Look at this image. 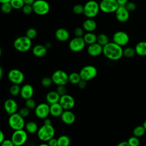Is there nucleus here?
I'll return each mask as SVG.
<instances>
[{"label":"nucleus","instance_id":"obj_30","mask_svg":"<svg viewBox=\"0 0 146 146\" xmlns=\"http://www.w3.org/2000/svg\"><path fill=\"white\" fill-rule=\"evenodd\" d=\"M96 42L103 47L110 42L109 37L107 35L104 33L99 34L98 35H97Z\"/></svg>","mask_w":146,"mask_h":146},{"label":"nucleus","instance_id":"obj_6","mask_svg":"<svg viewBox=\"0 0 146 146\" xmlns=\"http://www.w3.org/2000/svg\"><path fill=\"white\" fill-rule=\"evenodd\" d=\"M27 138V132L23 129L14 131L11 136V140L14 146L23 145L26 143Z\"/></svg>","mask_w":146,"mask_h":146},{"label":"nucleus","instance_id":"obj_15","mask_svg":"<svg viewBox=\"0 0 146 146\" xmlns=\"http://www.w3.org/2000/svg\"><path fill=\"white\" fill-rule=\"evenodd\" d=\"M59 103L64 110H71L75 106V100L71 95L67 94L60 96Z\"/></svg>","mask_w":146,"mask_h":146},{"label":"nucleus","instance_id":"obj_12","mask_svg":"<svg viewBox=\"0 0 146 146\" xmlns=\"http://www.w3.org/2000/svg\"><path fill=\"white\" fill-rule=\"evenodd\" d=\"M8 79L10 82L14 84H21L25 79L24 74L19 70L11 69L8 72Z\"/></svg>","mask_w":146,"mask_h":146},{"label":"nucleus","instance_id":"obj_47","mask_svg":"<svg viewBox=\"0 0 146 146\" xmlns=\"http://www.w3.org/2000/svg\"><path fill=\"white\" fill-rule=\"evenodd\" d=\"M0 145L1 146H14L11 139H5L1 143Z\"/></svg>","mask_w":146,"mask_h":146},{"label":"nucleus","instance_id":"obj_10","mask_svg":"<svg viewBox=\"0 0 146 146\" xmlns=\"http://www.w3.org/2000/svg\"><path fill=\"white\" fill-rule=\"evenodd\" d=\"M51 77L53 83L57 86H66L68 83V75L62 70H58L54 71Z\"/></svg>","mask_w":146,"mask_h":146},{"label":"nucleus","instance_id":"obj_24","mask_svg":"<svg viewBox=\"0 0 146 146\" xmlns=\"http://www.w3.org/2000/svg\"><path fill=\"white\" fill-rule=\"evenodd\" d=\"M47 52V47L43 44H36L32 50V52L34 56L38 58L44 56Z\"/></svg>","mask_w":146,"mask_h":146},{"label":"nucleus","instance_id":"obj_59","mask_svg":"<svg viewBox=\"0 0 146 146\" xmlns=\"http://www.w3.org/2000/svg\"><path fill=\"white\" fill-rule=\"evenodd\" d=\"M1 54H2V50H1V47H0V56H1Z\"/></svg>","mask_w":146,"mask_h":146},{"label":"nucleus","instance_id":"obj_55","mask_svg":"<svg viewBox=\"0 0 146 146\" xmlns=\"http://www.w3.org/2000/svg\"><path fill=\"white\" fill-rule=\"evenodd\" d=\"M2 76H3V70H2V67L0 66V80L1 79Z\"/></svg>","mask_w":146,"mask_h":146},{"label":"nucleus","instance_id":"obj_38","mask_svg":"<svg viewBox=\"0 0 146 146\" xmlns=\"http://www.w3.org/2000/svg\"><path fill=\"white\" fill-rule=\"evenodd\" d=\"M36 106L35 101L32 98L25 100V107L28 108L30 110H34Z\"/></svg>","mask_w":146,"mask_h":146},{"label":"nucleus","instance_id":"obj_33","mask_svg":"<svg viewBox=\"0 0 146 146\" xmlns=\"http://www.w3.org/2000/svg\"><path fill=\"white\" fill-rule=\"evenodd\" d=\"M145 132L146 131L143 125H137L134 128L133 130V136L139 138L143 136L145 134Z\"/></svg>","mask_w":146,"mask_h":146},{"label":"nucleus","instance_id":"obj_26","mask_svg":"<svg viewBox=\"0 0 146 146\" xmlns=\"http://www.w3.org/2000/svg\"><path fill=\"white\" fill-rule=\"evenodd\" d=\"M136 54L140 56H146V41H140L135 47Z\"/></svg>","mask_w":146,"mask_h":146},{"label":"nucleus","instance_id":"obj_23","mask_svg":"<svg viewBox=\"0 0 146 146\" xmlns=\"http://www.w3.org/2000/svg\"><path fill=\"white\" fill-rule=\"evenodd\" d=\"M55 36L58 40L64 42L69 39L70 33L67 30L64 28H59L55 31Z\"/></svg>","mask_w":146,"mask_h":146},{"label":"nucleus","instance_id":"obj_49","mask_svg":"<svg viewBox=\"0 0 146 146\" xmlns=\"http://www.w3.org/2000/svg\"><path fill=\"white\" fill-rule=\"evenodd\" d=\"M77 85L80 89H84L87 86V82L81 79Z\"/></svg>","mask_w":146,"mask_h":146},{"label":"nucleus","instance_id":"obj_22","mask_svg":"<svg viewBox=\"0 0 146 146\" xmlns=\"http://www.w3.org/2000/svg\"><path fill=\"white\" fill-rule=\"evenodd\" d=\"M97 27L96 21L92 18L86 19L82 24V27L84 31L87 32L94 31Z\"/></svg>","mask_w":146,"mask_h":146},{"label":"nucleus","instance_id":"obj_44","mask_svg":"<svg viewBox=\"0 0 146 146\" xmlns=\"http://www.w3.org/2000/svg\"><path fill=\"white\" fill-rule=\"evenodd\" d=\"M124 6L129 12L134 11L136 9V5L133 2L128 1Z\"/></svg>","mask_w":146,"mask_h":146},{"label":"nucleus","instance_id":"obj_36","mask_svg":"<svg viewBox=\"0 0 146 146\" xmlns=\"http://www.w3.org/2000/svg\"><path fill=\"white\" fill-rule=\"evenodd\" d=\"M13 9L11 5L10 2L2 3L1 5V10L2 13L4 14H9L10 13Z\"/></svg>","mask_w":146,"mask_h":146},{"label":"nucleus","instance_id":"obj_45","mask_svg":"<svg viewBox=\"0 0 146 146\" xmlns=\"http://www.w3.org/2000/svg\"><path fill=\"white\" fill-rule=\"evenodd\" d=\"M18 113H19L23 117L25 118V117H27V116L29 115V114H30V110H29L28 108H27L26 107H23L21 108L19 110Z\"/></svg>","mask_w":146,"mask_h":146},{"label":"nucleus","instance_id":"obj_50","mask_svg":"<svg viewBox=\"0 0 146 146\" xmlns=\"http://www.w3.org/2000/svg\"><path fill=\"white\" fill-rule=\"evenodd\" d=\"M43 124L44 125H52L51 120L48 117L43 119Z\"/></svg>","mask_w":146,"mask_h":146},{"label":"nucleus","instance_id":"obj_4","mask_svg":"<svg viewBox=\"0 0 146 146\" xmlns=\"http://www.w3.org/2000/svg\"><path fill=\"white\" fill-rule=\"evenodd\" d=\"M31 40L25 36H21L17 38L13 43L14 48L18 51L25 52L28 51L31 47Z\"/></svg>","mask_w":146,"mask_h":146},{"label":"nucleus","instance_id":"obj_32","mask_svg":"<svg viewBox=\"0 0 146 146\" xmlns=\"http://www.w3.org/2000/svg\"><path fill=\"white\" fill-rule=\"evenodd\" d=\"M123 56L127 58H132L136 54L135 47H132L130 46L125 47L123 49Z\"/></svg>","mask_w":146,"mask_h":146},{"label":"nucleus","instance_id":"obj_11","mask_svg":"<svg viewBox=\"0 0 146 146\" xmlns=\"http://www.w3.org/2000/svg\"><path fill=\"white\" fill-rule=\"evenodd\" d=\"M112 42L121 47L125 46L129 42V35L124 31H117L113 34Z\"/></svg>","mask_w":146,"mask_h":146},{"label":"nucleus","instance_id":"obj_28","mask_svg":"<svg viewBox=\"0 0 146 146\" xmlns=\"http://www.w3.org/2000/svg\"><path fill=\"white\" fill-rule=\"evenodd\" d=\"M25 128L26 132L31 134H33L36 132L37 133L39 129L38 124L33 121H29L27 122L25 124Z\"/></svg>","mask_w":146,"mask_h":146},{"label":"nucleus","instance_id":"obj_7","mask_svg":"<svg viewBox=\"0 0 146 146\" xmlns=\"http://www.w3.org/2000/svg\"><path fill=\"white\" fill-rule=\"evenodd\" d=\"M79 74L82 80L88 82L96 76L98 70L97 68L92 65H87L82 68Z\"/></svg>","mask_w":146,"mask_h":146},{"label":"nucleus","instance_id":"obj_57","mask_svg":"<svg viewBox=\"0 0 146 146\" xmlns=\"http://www.w3.org/2000/svg\"><path fill=\"white\" fill-rule=\"evenodd\" d=\"M38 146H49L47 143H42L39 144Z\"/></svg>","mask_w":146,"mask_h":146},{"label":"nucleus","instance_id":"obj_29","mask_svg":"<svg viewBox=\"0 0 146 146\" xmlns=\"http://www.w3.org/2000/svg\"><path fill=\"white\" fill-rule=\"evenodd\" d=\"M58 146H70L71 144L70 138L66 135H63L57 138Z\"/></svg>","mask_w":146,"mask_h":146},{"label":"nucleus","instance_id":"obj_18","mask_svg":"<svg viewBox=\"0 0 146 146\" xmlns=\"http://www.w3.org/2000/svg\"><path fill=\"white\" fill-rule=\"evenodd\" d=\"M34 94L33 87L30 84H25L21 87L20 95L22 99L26 100L31 98Z\"/></svg>","mask_w":146,"mask_h":146},{"label":"nucleus","instance_id":"obj_2","mask_svg":"<svg viewBox=\"0 0 146 146\" xmlns=\"http://www.w3.org/2000/svg\"><path fill=\"white\" fill-rule=\"evenodd\" d=\"M83 14L87 18H94L98 15L100 11L99 3L95 0H89L83 6Z\"/></svg>","mask_w":146,"mask_h":146},{"label":"nucleus","instance_id":"obj_43","mask_svg":"<svg viewBox=\"0 0 146 146\" xmlns=\"http://www.w3.org/2000/svg\"><path fill=\"white\" fill-rule=\"evenodd\" d=\"M22 10L23 13L26 15H29L33 12L32 5H25L22 8Z\"/></svg>","mask_w":146,"mask_h":146},{"label":"nucleus","instance_id":"obj_19","mask_svg":"<svg viewBox=\"0 0 146 146\" xmlns=\"http://www.w3.org/2000/svg\"><path fill=\"white\" fill-rule=\"evenodd\" d=\"M103 46L96 42L88 45L87 47V52L91 56H98L103 54Z\"/></svg>","mask_w":146,"mask_h":146},{"label":"nucleus","instance_id":"obj_16","mask_svg":"<svg viewBox=\"0 0 146 146\" xmlns=\"http://www.w3.org/2000/svg\"><path fill=\"white\" fill-rule=\"evenodd\" d=\"M114 13L116 20L120 23L126 22L129 18V11L124 6H119Z\"/></svg>","mask_w":146,"mask_h":146},{"label":"nucleus","instance_id":"obj_53","mask_svg":"<svg viewBox=\"0 0 146 146\" xmlns=\"http://www.w3.org/2000/svg\"><path fill=\"white\" fill-rule=\"evenodd\" d=\"M5 139V135L3 132L0 129V144Z\"/></svg>","mask_w":146,"mask_h":146},{"label":"nucleus","instance_id":"obj_25","mask_svg":"<svg viewBox=\"0 0 146 146\" xmlns=\"http://www.w3.org/2000/svg\"><path fill=\"white\" fill-rule=\"evenodd\" d=\"M60 96L56 91H51L48 92L46 96V100L49 105L59 102Z\"/></svg>","mask_w":146,"mask_h":146},{"label":"nucleus","instance_id":"obj_34","mask_svg":"<svg viewBox=\"0 0 146 146\" xmlns=\"http://www.w3.org/2000/svg\"><path fill=\"white\" fill-rule=\"evenodd\" d=\"M21 87L19 84H13L9 89V92L12 96H17L20 94Z\"/></svg>","mask_w":146,"mask_h":146},{"label":"nucleus","instance_id":"obj_51","mask_svg":"<svg viewBox=\"0 0 146 146\" xmlns=\"http://www.w3.org/2000/svg\"><path fill=\"white\" fill-rule=\"evenodd\" d=\"M119 6H125L129 0H116Z\"/></svg>","mask_w":146,"mask_h":146},{"label":"nucleus","instance_id":"obj_8","mask_svg":"<svg viewBox=\"0 0 146 146\" xmlns=\"http://www.w3.org/2000/svg\"><path fill=\"white\" fill-rule=\"evenodd\" d=\"M33 12L38 15H44L48 13L50 7L45 0H35L32 5Z\"/></svg>","mask_w":146,"mask_h":146},{"label":"nucleus","instance_id":"obj_41","mask_svg":"<svg viewBox=\"0 0 146 146\" xmlns=\"http://www.w3.org/2000/svg\"><path fill=\"white\" fill-rule=\"evenodd\" d=\"M72 10L75 14L77 15H80L83 14L84 6L81 4H76L74 6Z\"/></svg>","mask_w":146,"mask_h":146},{"label":"nucleus","instance_id":"obj_52","mask_svg":"<svg viewBox=\"0 0 146 146\" xmlns=\"http://www.w3.org/2000/svg\"><path fill=\"white\" fill-rule=\"evenodd\" d=\"M116 146H129L127 141H123L117 144Z\"/></svg>","mask_w":146,"mask_h":146},{"label":"nucleus","instance_id":"obj_35","mask_svg":"<svg viewBox=\"0 0 146 146\" xmlns=\"http://www.w3.org/2000/svg\"><path fill=\"white\" fill-rule=\"evenodd\" d=\"M10 3L13 9H20L23 7L25 5L23 0H11Z\"/></svg>","mask_w":146,"mask_h":146},{"label":"nucleus","instance_id":"obj_17","mask_svg":"<svg viewBox=\"0 0 146 146\" xmlns=\"http://www.w3.org/2000/svg\"><path fill=\"white\" fill-rule=\"evenodd\" d=\"M4 110L5 112L9 115H10L15 112H17L18 106L17 102L13 99H7L3 104Z\"/></svg>","mask_w":146,"mask_h":146},{"label":"nucleus","instance_id":"obj_58","mask_svg":"<svg viewBox=\"0 0 146 146\" xmlns=\"http://www.w3.org/2000/svg\"><path fill=\"white\" fill-rule=\"evenodd\" d=\"M142 125L143 126V127L144 128V129H145V131H146V120L144 121V123H143V124Z\"/></svg>","mask_w":146,"mask_h":146},{"label":"nucleus","instance_id":"obj_31","mask_svg":"<svg viewBox=\"0 0 146 146\" xmlns=\"http://www.w3.org/2000/svg\"><path fill=\"white\" fill-rule=\"evenodd\" d=\"M81 78L78 72H73L68 75V82L72 84H78Z\"/></svg>","mask_w":146,"mask_h":146},{"label":"nucleus","instance_id":"obj_21","mask_svg":"<svg viewBox=\"0 0 146 146\" xmlns=\"http://www.w3.org/2000/svg\"><path fill=\"white\" fill-rule=\"evenodd\" d=\"M64 109L59 102L50 105V115L55 117H60Z\"/></svg>","mask_w":146,"mask_h":146},{"label":"nucleus","instance_id":"obj_42","mask_svg":"<svg viewBox=\"0 0 146 146\" xmlns=\"http://www.w3.org/2000/svg\"><path fill=\"white\" fill-rule=\"evenodd\" d=\"M55 91L57 92V93H58L60 96L67 94V88H66V86H64V85H59V86H57V87H56Z\"/></svg>","mask_w":146,"mask_h":146},{"label":"nucleus","instance_id":"obj_13","mask_svg":"<svg viewBox=\"0 0 146 146\" xmlns=\"http://www.w3.org/2000/svg\"><path fill=\"white\" fill-rule=\"evenodd\" d=\"M86 44L83 37L75 36L70 41L68 47L71 51L78 52L82 51L84 48Z\"/></svg>","mask_w":146,"mask_h":146},{"label":"nucleus","instance_id":"obj_3","mask_svg":"<svg viewBox=\"0 0 146 146\" xmlns=\"http://www.w3.org/2000/svg\"><path fill=\"white\" fill-rule=\"evenodd\" d=\"M55 132V129L52 125L43 124L38 129L37 136L40 140L43 142H47L50 139L54 137Z\"/></svg>","mask_w":146,"mask_h":146},{"label":"nucleus","instance_id":"obj_20","mask_svg":"<svg viewBox=\"0 0 146 146\" xmlns=\"http://www.w3.org/2000/svg\"><path fill=\"white\" fill-rule=\"evenodd\" d=\"M60 117L61 120L67 125L72 124L76 120L75 114L71 110H64Z\"/></svg>","mask_w":146,"mask_h":146},{"label":"nucleus","instance_id":"obj_5","mask_svg":"<svg viewBox=\"0 0 146 146\" xmlns=\"http://www.w3.org/2000/svg\"><path fill=\"white\" fill-rule=\"evenodd\" d=\"M8 124L12 129L15 131L23 129L26 123L25 118L23 117L18 112H15L9 115Z\"/></svg>","mask_w":146,"mask_h":146},{"label":"nucleus","instance_id":"obj_14","mask_svg":"<svg viewBox=\"0 0 146 146\" xmlns=\"http://www.w3.org/2000/svg\"><path fill=\"white\" fill-rule=\"evenodd\" d=\"M34 112L38 118L44 119L50 115V105L47 103H41L36 106Z\"/></svg>","mask_w":146,"mask_h":146},{"label":"nucleus","instance_id":"obj_54","mask_svg":"<svg viewBox=\"0 0 146 146\" xmlns=\"http://www.w3.org/2000/svg\"><path fill=\"white\" fill-rule=\"evenodd\" d=\"M25 5H32L35 0H23Z\"/></svg>","mask_w":146,"mask_h":146},{"label":"nucleus","instance_id":"obj_1","mask_svg":"<svg viewBox=\"0 0 146 146\" xmlns=\"http://www.w3.org/2000/svg\"><path fill=\"white\" fill-rule=\"evenodd\" d=\"M123 47L113 42H110L103 47V54L107 59L111 60L120 59L123 56Z\"/></svg>","mask_w":146,"mask_h":146},{"label":"nucleus","instance_id":"obj_37","mask_svg":"<svg viewBox=\"0 0 146 146\" xmlns=\"http://www.w3.org/2000/svg\"><path fill=\"white\" fill-rule=\"evenodd\" d=\"M129 146H139L140 144V140L139 137L135 136L130 137L127 140Z\"/></svg>","mask_w":146,"mask_h":146},{"label":"nucleus","instance_id":"obj_56","mask_svg":"<svg viewBox=\"0 0 146 146\" xmlns=\"http://www.w3.org/2000/svg\"><path fill=\"white\" fill-rule=\"evenodd\" d=\"M11 0H0V3H7V2H10Z\"/></svg>","mask_w":146,"mask_h":146},{"label":"nucleus","instance_id":"obj_46","mask_svg":"<svg viewBox=\"0 0 146 146\" xmlns=\"http://www.w3.org/2000/svg\"><path fill=\"white\" fill-rule=\"evenodd\" d=\"M74 34L76 37H83L84 35V29L83 27H78L75 29L74 31Z\"/></svg>","mask_w":146,"mask_h":146},{"label":"nucleus","instance_id":"obj_40","mask_svg":"<svg viewBox=\"0 0 146 146\" xmlns=\"http://www.w3.org/2000/svg\"><path fill=\"white\" fill-rule=\"evenodd\" d=\"M53 83L51 77H44L41 80V84L44 87H48L52 85Z\"/></svg>","mask_w":146,"mask_h":146},{"label":"nucleus","instance_id":"obj_27","mask_svg":"<svg viewBox=\"0 0 146 146\" xmlns=\"http://www.w3.org/2000/svg\"><path fill=\"white\" fill-rule=\"evenodd\" d=\"M83 38L86 44L90 45L96 42L97 35L93 32H87L84 34Z\"/></svg>","mask_w":146,"mask_h":146},{"label":"nucleus","instance_id":"obj_48","mask_svg":"<svg viewBox=\"0 0 146 146\" xmlns=\"http://www.w3.org/2000/svg\"><path fill=\"white\" fill-rule=\"evenodd\" d=\"M48 145L49 146H58V140L57 139L55 138L54 137L50 139L48 141H47Z\"/></svg>","mask_w":146,"mask_h":146},{"label":"nucleus","instance_id":"obj_39","mask_svg":"<svg viewBox=\"0 0 146 146\" xmlns=\"http://www.w3.org/2000/svg\"><path fill=\"white\" fill-rule=\"evenodd\" d=\"M37 35V31L34 28H29L26 33V36L29 38V39H33L35 38H36Z\"/></svg>","mask_w":146,"mask_h":146},{"label":"nucleus","instance_id":"obj_9","mask_svg":"<svg viewBox=\"0 0 146 146\" xmlns=\"http://www.w3.org/2000/svg\"><path fill=\"white\" fill-rule=\"evenodd\" d=\"M119 6L116 0H102L99 3L100 10L106 14L115 13Z\"/></svg>","mask_w":146,"mask_h":146}]
</instances>
